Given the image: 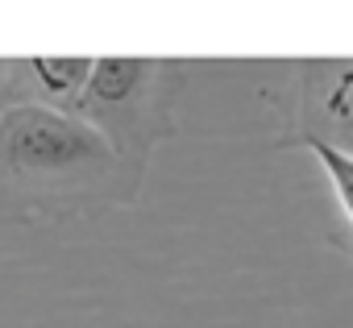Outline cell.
Masks as SVG:
<instances>
[{
  "mask_svg": "<svg viewBox=\"0 0 353 328\" xmlns=\"http://www.w3.org/2000/svg\"><path fill=\"white\" fill-rule=\"evenodd\" d=\"M0 158L17 179L67 183L108 171L117 145L75 112L54 104H13L0 112Z\"/></svg>",
  "mask_w": 353,
  "mask_h": 328,
  "instance_id": "cell-1",
  "label": "cell"
},
{
  "mask_svg": "<svg viewBox=\"0 0 353 328\" xmlns=\"http://www.w3.org/2000/svg\"><path fill=\"white\" fill-rule=\"evenodd\" d=\"M303 116L312 137L353 154V59H324L303 67Z\"/></svg>",
  "mask_w": 353,
  "mask_h": 328,
  "instance_id": "cell-2",
  "label": "cell"
},
{
  "mask_svg": "<svg viewBox=\"0 0 353 328\" xmlns=\"http://www.w3.org/2000/svg\"><path fill=\"white\" fill-rule=\"evenodd\" d=\"M158 63L150 59H96L92 79L83 88V96L71 104V112H83V121L100 125V116L108 112H125L129 104H137L145 96V83L154 79Z\"/></svg>",
  "mask_w": 353,
  "mask_h": 328,
  "instance_id": "cell-3",
  "label": "cell"
},
{
  "mask_svg": "<svg viewBox=\"0 0 353 328\" xmlns=\"http://www.w3.org/2000/svg\"><path fill=\"white\" fill-rule=\"evenodd\" d=\"M92 67H96V59H30L26 63V71H30V79L38 83V92H46L54 104H75L79 96H83V88H88V79H92Z\"/></svg>",
  "mask_w": 353,
  "mask_h": 328,
  "instance_id": "cell-4",
  "label": "cell"
},
{
  "mask_svg": "<svg viewBox=\"0 0 353 328\" xmlns=\"http://www.w3.org/2000/svg\"><path fill=\"white\" fill-rule=\"evenodd\" d=\"M307 150L316 154V162L328 171V179L336 187V200H341V208H345V216L353 225V154L341 150V145H328V141H307Z\"/></svg>",
  "mask_w": 353,
  "mask_h": 328,
  "instance_id": "cell-5",
  "label": "cell"
},
{
  "mask_svg": "<svg viewBox=\"0 0 353 328\" xmlns=\"http://www.w3.org/2000/svg\"><path fill=\"white\" fill-rule=\"evenodd\" d=\"M5 75H9V67H5V63H0V79H5Z\"/></svg>",
  "mask_w": 353,
  "mask_h": 328,
  "instance_id": "cell-6",
  "label": "cell"
}]
</instances>
